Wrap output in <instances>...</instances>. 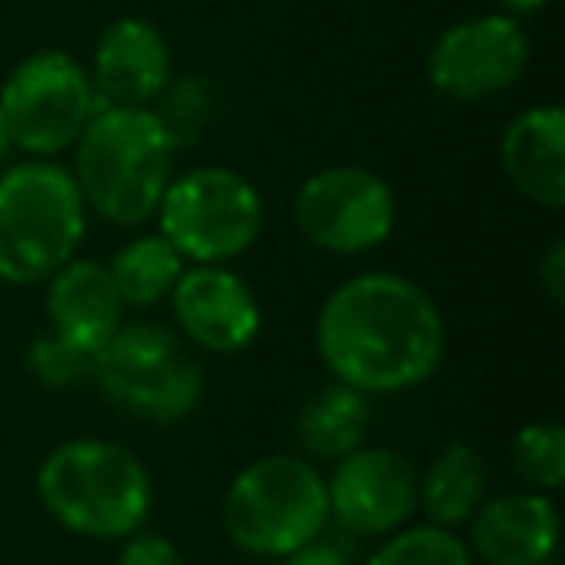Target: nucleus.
Segmentation results:
<instances>
[{"instance_id": "nucleus-20", "label": "nucleus", "mask_w": 565, "mask_h": 565, "mask_svg": "<svg viewBox=\"0 0 565 565\" xmlns=\"http://www.w3.org/2000/svg\"><path fill=\"white\" fill-rule=\"evenodd\" d=\"M369 565H472V550L446 526H399Z\"/></svg>"}, {"instance_id": "nucleus-2", "label": "nucleus", "mask_w": 565, "mask_h": 565, "mask_svg": "<svg viewBox=\"0 0 565 565\" xmlns=\"http://www.w3.org/2000/svg\"><path fill=\"white\" fill-rule=\"evenodd\" d=\"M179 148L148 105H102L74 143V182L89 210L113 225L156 217L174 179Z\"/></svg>"}, {"instance_id": "nucleus-25", "label": "nucleus", "mask_w": 565, "mask_h": 565, "mask_svg": "<svg viewBox=\"0 0 565 565\" xmlns=\"http://www.w3.org/2000/svg\"><path fill=\"white\" fill-rule=\"evenodd\" d=\"M282 565H353V562H349V554L338 546V542H326L322 534H318V539H310L307 546L291 550V554L282 557Z\"/></svg>"}, {"instance_id": "nucleus-6", "label": "nucleus", "mask_w": 565, "mask_h": 565, "mask_svg": "<svg viewBox=\"0 0 565 565\" xmlns=\"http://www.w3.org/2000/svg\"><path fill=\"white\" fill-rule=\"evenodd\" d=\"M94 380L117 407L151 423H179L202 399V369L163 326H120L94 353Z\"/></svg>"}, {"instance_id": "nucleus-15", "label": "nucleus", "mask_w": 565, "mask_h": 565, "mask_svg": "<svg viewBox=\"0 0 565 565\" xmlns=\"http://www.w3.org/2000/svg\"><path fill=\"white\" fill-rule=\"evenodd\" d=\"M472 550L488 565H542L557 546V511L546 492H508L472 511Z\"/></svg>"}, {"instance_id": "nucleus-18", "label": "nucleus", "mask_w": 565, "mask_h": 565, "mask_svg": "<svg viewBox=\"0 0 565 565\" xmlns=\"http://www.w3.org/2000/svg\"><path fill=\"white\" fill-rule=\"evenodd\" d=\"M369 423H372L369 395L341 384V380H333V384L318 387V392L302 403L295 430H299V446L307 449L310 457H318V461H338L349 449L364 446Z\"/></svg>"}, {"instance_id": "nucleus-26", "label": "nucleus", "mask_w": 565, "mask_h": 565, "mask_svg": "<svg viewBox=\"0 0 565 565\" xmlns=\"http://www.w3.org/2000/svg\"><path fill=\"white\" fill-rule=\"evenodd\" d=\"M539 275H542V287H546V295L554 299V307H562V291H565V244L562 241L550 244Z\"/></svg>"}, {"instance_id": "nucleus-17", "label": "nucleus", "mask_w": 565, "mask_h": 565, "mask_svg": "<svg viewBox=\"0 0 565 565\" xmlns=\"http://www.w3.org/2000/svg\"><path fill=\"white\" fill-rule=\"evenodd\" d=\"M488 492V461L480 449L454 441L441 454H434L430 469L418 477V508L426 511L434 526H454L469 523L472 511L484 503Z\"/></svg>"}, {"instance_id": "nucleus-11", "label": "nucleus", "mask_w": 565, "mask_h": 565, "mask_svg": "<svg viewBox=\"0 0 565 565\" xmlns=\"http://www.w3.org/2000/svg\"><path fill=\"white\" fill-rule=\"evenodd\" d=\"M330 519L353 534H395L418 511V469L387 446H356L326 480Z\"/></svg>"}, {"instance_id": "nucleus-19", "label": "nucleus", "mask_w": 565, "mask_h": 565, "mask_svg": "<svg viewBox=\"0 0 565 565\" xmlns=\"http://www.w3.org/2000/svg\"><path fill=\"white\" fill-rule=\"evenodd\" d=\"M105 267L117 282L125 307H156L174 291L179 275L186 271V259L174 252V244L163 233H156L128 241Z\"/></svg>"}, {"instance_id": "nucleus-24", "label": "nucleus", "mask_w": 565, "mask_h": 565, "mask_svg": "<svg viewBox=\"0 0 565 565\" xmlns=\"http://www.w3.org/2000/svg\"><path fill=\"white\" fill-rule=\"evenodd\" d=\"M117 565H186V557H182V550L174 546L171 539H163V534L136 531V534H128Z\"/></svg>"}, {"instance_id": "nucleus-16", "label": "nucleus", "mask_w": 565, "mask_h": 565, "mask_svg": "<svg viewBox=\"0 0 565 565\" xmlns=\"http://www.w3.org/2000/svg\"><path fill=\"white\" fill-rule=\"evenodd\" d=\"M511 186L542 210L565 205V113L557 105L519 113L500 140Z\"/></svg>"}, {"instance_id": "nucleus-28", "label": "nucleus", "mask_w": 565, "mask_h": 565, "mask_svg": "<svg viewBox=\"0 0 565 565\" xmlns=\"http://www.w3.org/2000/svg\"><path fill=\"white\" fill-rule=\"evenodd\" d=\"M9 148H12V136H9V125H4V113H0V163L9 159Z\"/></svg>"}, {"instance_id": "nucleus-1", "label": "nucleus", "mask_w": 565, "mask_h": 565, "mask_svg": "<svg viewBox=\"0 0 565 565\" xmlns=\"http://www.w3.org/2000/svg\"><path fill=\"white\" fill-rule=\"evenodd\" d=\"M318 353L333 380L364 395L411 392L438 372L446 322L418 282L392 271H364L322 302Z\"/></svg>"}, {"instance_id": "nucleus-8", "label": "nucleus", "mask_w": 565, "mask_h": 565, "mask_svg": "<svg viewBox=\"0 0 565 565\" xmlns=\"http://www.w3.org/2000/svg\"><path fill=\"white\" fill-rule=\"evenodd\" d=\"M102 109L89 74L63 51H35L0 89V113L12 148L35 159H51L74 148L89 117Z\"/></svg>"}, {"instance_id": "nucleus-4", "label": "nucleus", "mask_w": 565, "mask_h": 565, "mask_svg": "<svg viewBox=\"0 0 565 565\" xmlns=\"http://www.w3.org/2000/svg\"><path fill=\"white\" fill-rule=\"evenodd\" d=\"M86 236V198L66 167L28 159L0 174V279L32 287L71 264Z\"/></svg>"}, {"instance_id": "nucleus-12", "label": "nucleus", "mask_w": 565, "mask_h": 565, "mask_svg": "<svg viewBox=\"0 0 565 565\" xmlns=\"http://www.w3.org/2000/svg\"><path fill=\"white\" fill-rule=\"evenodd\" d=\"M167 299L186 338L210 353H241L259 333L256 295L225 264H194Z\"/></svg>"}, {"instance_id": "nucleus-9", "label": "nucleus", "mask_w": 565, "mask_h": 565, "mask_svg": "<svg viewBox=\"0 0 565 565\" xmlns=\"http://www.w3.org/2000/svg\"><path fill=\"white\" fill-rule=\"evenodd\" d=\"M295 225L315 248L333 256L372 252L395 228V194L369 167H326L295 194Z\"/></svg>"}, {"instance_id": "nucleus-3", "label": "nucleus", "mask_w": 565, "mask_h": 565, "mask_svg": "<svg viewBox=\"0 0 565 565\" xmlns=\"http://www.w3.org/2000/svg\"><path fill=\"white\" fill-rule=\"evenodd\" d=\"M40 500L66 531L86 539H128L151 511L148 469L120 441L74 438L40 465Z\"/></svg>"}, {"instance_id": "nucleus-5", "label": "nucleus", "mask_w": 565, "mask_h": 565, "mask_svg": "<svg viewBox=\"0 0 565 565\" xmlns=\"http://www.w3.org/2000/svg\"><path fill=\"white\" fill-rule=\"evenodd\" d=\"M221 523L244 554L287 557L330 523L326 480L302 457H259L233 477L221 503Z\"/></svg>"}, {"instance_id": "nucleus-27", "label": "nucleus", "mask_w": 565, "mask_h": 565, "mask_svg": "<svg viewBox=\"0 0 565 565\" xmlns=\"http://www.w3.org/2000/svg\"><path fill=\"white\" fill-rule=\"evenodd\" d=\"M503 9L508 12H515V17H523V12H539V9H546L550 0H500Z\"/></svg>"}, {"instance_id": "nucleus-21", "label": "nucleus", "mask_w": 565, "mask_h": 565, "mask_svg": "<svg viewBox=\"0 0 565 565\" xmlns=\"http://www.w3.org/2000/svg\"><path fill=\"white\" fill-rule=\"evenodd\" d=\"M511 465L534 488L554 492L565 480V430L557 423H531L511 441Z\"/></svg>"}, {"instance_id": "nucleus-23", "label": "nucleus", "mask_w": 565, "mask_h": 565, "mask_svg": "<svg viewBox=\"0 0 565 565\" xmlns=\"http://www.w3.org/2000/svg\"><path fill=\"white\" fill-rule=\"evenodd\" d=\"M28 372L35 384L51 387V392H66V387H78L94 376V353L71 345L58 333H47V338H35L28 345Z\"/></svg>"}, {"instance_id": "nucleus-13", "label": "nucleus", "mask_w": 565, "mask_h": 565, "mask_svg": "<svg viewBox=\"0 0 565 565\" xmlns=\"http://www.w3.org/2000/svg\"><path fill=\"white\" fill-rule=\"evenodd\" d=\"M97 105H151L171 82V47L151 20L125 17L97 40L94 51Z\"/></svg>"}, {"instance_id": "nucleus-10", "label": "nucleus", "mask_w": 565, "mask_h": 565, "mask_svg": "<svg viewBox=\"0 0 565 565\" xmlns=\"http://www.w3.org/2000/svg\"><path fill=\"white\" fill-rule=\"evenodd\" d=\"M531 43L515 17H477L454 24L438 35L426 55V78L441 97L454 102H484L511 89L526 71Z\"/></svg>"}, {"instance_id": "nucleus-22", "label": "nucleus", "mask_w": 565, "mask_h": 565, "mask_svg": "<svg viewBox=\"0 0 565 565\" xmlns=\"http://www.w3.org/2000/svg\"><path fill=\"white\" fill-rule=\"evenodd\" d=\"M156 117L159 125L167 128V136L174 140V148H186V143H198L210 125V113H213V94L202 78H179V82H167L163 94L156 97Z\"/></svg>"}, {"instance_id": "nucleus-14", "label": "nucleus", "mask_w": 565, "mask_h": 565, "mask_svg": "<svg viewBox=\"0 0 565 565\" xmlns=\"http://www.w3.org/2000/svg\"><path fill=\"white\" fill-rule=\"evenodd\" d=\"M47 318L51 333L86 353H97L125 326V299H120L109 267L97 259H71L58 267L51 275Z\"/></svg>"}, {"instance_id": "nucleus-7", "label": "nucleus", "mask_w": 565, "mask_h": 565, "mask_svg": "<svg viewBox=\"0 0 565 565\" xmlns=\"http://www.w3.org/2000/svg\"><path fill=\"white\" fill-rule=\"evenodd\" d=\"M156 213L159 233L194 264H225L241 256L264 228V198L228 167H194L171 179Z\"/></svg>"}]
</instances>
